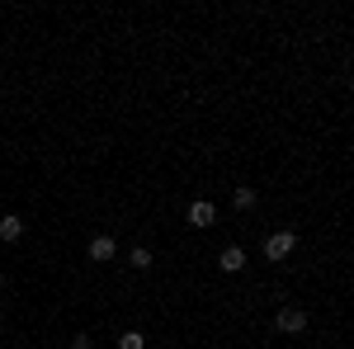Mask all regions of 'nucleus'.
Segmentation results:
<instances>
[{"instance_id":"f03ea898","label":"nucleus","mask_w":354,"mask_h":349,"mask_svg":"<svg viewBox=\"0 0 354 349\" xmlns=\"http://www.w3.org/2000/svg\"><path fill=\"white\" fill-rule=\"evenodd\" d=\"M274 326H279L283 335H302V330H307V312L288 302V307H279V317H274Z\"/></svg>"},{"instance_id":"39448f33","label":"nucleus","mask_w":354,"mask_h":349,"mask_svg":"<svg viewBox=\"0 0 354 349\" xmlns=\"http://www.w3.org/2000/svg\"><path fill=\"white\" fill-rule=\"evenodd\" d=\"M218 269H222V274H241V269H245V250H241V245H227V250L218 255Z\"/></svg>"},{"instance_id":"f8f14e48","label":"nucleus","mask_w":354,"mask_h":349,"mask_svg":"<svg viewBox=\"0 0 354 349\" xmlns=\"http://www.w3.org/2000/svg\"><path fill=\"white\" fill-rule=\"evenodd\" d=\"M0 330H5V321H0Z\"/></svg>"},{"instance_id":"9d476101","label":"nucleus","mask_w":354,"mask_h":349,"mask_svg":"<svg viewBox=\"0 0 354 349\" xmlns=\"http://www.w3.org/2000/svg\"><path fill=\"white\" fill-rule=\"evenodd\" d=\"M71 349H95V340H90V335H76V340H71Z\"/></svg>"},{"instance_id":"6e6552de","label":"nucleus","mask_w":354,"mask_h":349,"mask_svg":"<svg viewBox=\"0 0 354 349\" xmlns=\"http://www.w3.org/2000/svg\"><path fill=\"white\" fill-rule=\"evenodd\" d=\"M232 203H236V208H255V189H236V194H232Z\"/></svg>"},{"instance_id":"9b49d317","label":"nucleus","mask_w":354,"mask_h":349,"mask_svg":"<svg viewBox=\"0 0 354 349\" xmlns=\"http://www.w3.org/2000/svg\"><path fill=\"white\" fill-rule=\"evenodd\" d=\"M0 283H5V274H0Z\"/></svg>"},{"instance_id":"20e7f679","label":"nucleus","mask_w":354,"mask_h":349,"mask_svg":"<svg viewBox=\"0 0 354 349\" xmlns=\"http://www.w3.org/2000/svg\"><path fill=\"white\" fill-rule=\"evenodd\" d=\"M85 250H90V260H95V265H104V260H113V255H118V241H113V236H95Z\"/></svg>"},{"instance_id":"1a4fd4ad","label":"nucleus","mask_w":354,"mask_h":349,"mask_svg":"<svg viewBox=\"0 0 354 349\" xmlns=\"http://www.w3.org/2000/svg\"><path fill=\"white\" fill-rule=\"evenodd\" d=\"M151 260H156V255H151L147 245H133V265L137 269H151Z\"/></svg>"},{"instance_id":"7ed1b4c3","label":"nucleus","mask_w":354,"mask_h":349,"mask_svg":"<svg viewBox=\"0 0 354 349\" xmlns=\"http://www.w3.org/2000/svg\"><path fill=\"white\" fill-rule=\"evenodd\" d=\"M213 222H218V208H213L208 198L189 203V227H213Z\"/></svg>"},{"instance_id":"423d86ee","label":"nucleus","mask_w":354,"mask_h":349,"mask_svg":"<svg viewBox=\"0 0 354 349\" xmlns=\"http://www.w3.org/2000/svg\"><path fill=\"white\" fill-rule=\"evenodd\" d=\"M0 241H24V222H19V217L10 213V217H0Z\"/></svg>"},{"instance_id":"0eeeda50","label":"nucleus","mask_w":354,"mask_h":349,"mask_svg":"<svg viewBox=\"0 0 354 349\" xmlns=\"http://www.w3.org/2000/svg\"><path fill=\"white\" fill-rule=\"evenodd\" d=\"M118 349H147V335L142 330H123L118 335Z\"/></svg>"},{"instance_id":"f257e3e1","label":"nucleus","mask_w":354,"mask_h":349,"mask_svg":"<svg viewBox=\"0 0 354 349\" xmlns=\"http://www.w3.org/2000/svg\"><path fill=\"white\" fill-rule=\"evenodd\" d=\"M293 250H298V232H288V227L265 236V260H274V265H283V260H288Z\"/></svg>"}]
</instances>
